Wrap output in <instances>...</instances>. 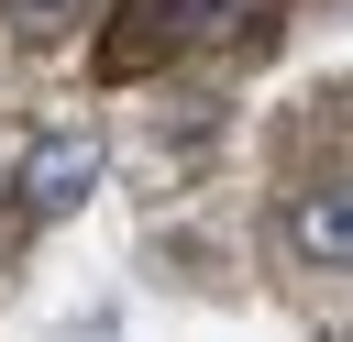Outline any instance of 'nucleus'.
Instances as JSON below:
<instances>
[{"instance_id":"f257e3e1","label":"nucleus","mask_w":353,"mask_h":342,"mask_svg":"<svg viewBox=\"0 0 353 342\" xmlns=\"http://www.w3.org/2000/svg\"><path fill=\"white\" fill-rule=\"evenodd\" d=\"M210 22H221V0H121L110 33H99V77H154V66L188 55Z\"/></svg>"},{"instance_id":"f03ea898","label":"nucleus","mask_w":353,"mask_h":342,"mask_svg":"<svg viewBox=\"0 0 353 342\" xmlns=\"http://www.w3.org/2000/svg\"><path fill=\"white\" fill-rule=\"evenodd\" d=\"M88 188H99V143H88V132H33V143H22V165H11V199H22L33 221L77 210Z\"/></svg>"},{"instance_id":"7ed1b4c3","label":"nucleus","mask_w":353,"mask_h":342,"mask_svg":"<svg viewBox=\"0 0 353 342\" xmlns=\"http://www.w3.org/2000/svg\"><path fill=\"white\" fill-rule=\"evenodd\" d=\"M276 232H287V254L309 265V276H342L353 265V199L320 177V188H298L287 210H276Z\"/></svg>"},{"instance_id":"20e7f679","label":"nucleus","mask_w":353,"mask_h":342,"mask_svg":"<svg viewBox=\"0 0 353 342\" xmlns=\"http://www.w3.org/2000/svg\"><path fill=\"white\" fill-rule=\"evenodd\" d=\"M0 11H11V22H22V33H33V44H44V33H66V22H77V11H88V0H0Z\"/></svg>"}]
</instances>
